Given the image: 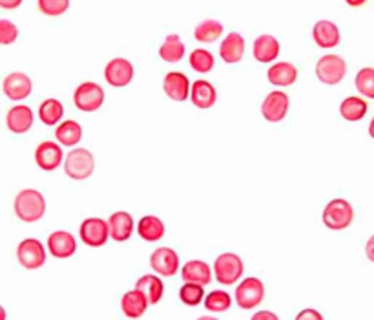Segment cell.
Returning <instances> with one entry per match:
<instances>
[{
	"mask_svg": "<svg viewBox=\"0 0 374 320\" xmlns=\"http://www.w3.org/2000/svg\"><path fill=\"white\" fill-rule=\"evenodd\" d=\"M46 212L44 196L35 189H24L15 198V214L26 224L39 221Z\"/></svg>",
	"mask_w": 374,
	"mask_h": 320,
	"instance_id": "obj_1",
	"label": "cell"
},
{
	"mask_svg": "<svg viewBox=\"0 0 374 320\" xmlns=\"http://www.w3.org/2000/svg\"><path fill=\"white\" fill-rule=\"evenodd\" d=\"M323 224L330 231H343L349 227L354 220V209L343 198L330 200L323 209Z\"/></svg>",
	"mask_w": 374,
	"mask_h": 320,
	"instance_id": "obj_2",
	"label": "cell"
},
{
	"mask_svg": "<svg viewBox=\"0 0 374 320\" xmlns=\"http://www.w3.org/2000/svg\"><path fill=\"white\" fill-rule=\"evenodd\" d=\"M95 171V158L90 150L86 149H74L64 159V172L68 178L75 181L88 179Z\"/></svg>",
	"mask_w": 374,
	"mask_h": 320,
	"instance_id": "obj_3",
	"label": "cell"
},
{
	"mask_svg": "<svg viewBox=\"0 0 374 320\" xmlns=\"http://www.w3.org/2000/svg\"><path fill=\"white\" fill-rule=\"evenodd\" d=\"M318 79L325 84H338L345 79L347 63L345 59L336 54L323 55L316 64Z\"/></svg>",
	"mask_w": 374,
	"mask_h": 320,
	"instance_id": "obj_4",
	"label": "cell"
},
{
	"mask_svg": "<svg viewBox=\"0 0 374 320\" xmlns=\"http://www.w3.org/2000/svg\"><path fill=\"white\" fill-rule=\"evenodd\" d=\"M243 260L234 253H223L216 258L214 262V273L216 279L223 286H232L238 282L243 274Z\"/></svg>",
	"mask_w": 374,
	"mask_h": 320,
	"instance_id": "obj_5",
	"label": "cell"
},
{
	"mask_svg": "<svg viewBox=\"0 0 374 320\" xmlns=\"http://www.w3.org/2000/svg\"><path fill=\"white\" fill-rule=\"evenodd\" d=\"M74 103L81 112H95L104 103V90L97 83H81L74 91Z\"/></svg>",
	"mask_w": 374,
	"mask_h": 320,
	"instance_id": "obj_6",
	"label": "cell"
},
{
	"mask_svg": "<svg viewBox=\"0 0 374 320\" xmlns=\"http://www.w3.org/2000/svg\"><path fill=\"white\" fill-rule=\"evenodd\" d=\"M265 286L259 279H245L236 287V302L241 309H252L263 302Z\"/></svg>",
	"mask_w": 374,
	"mask_h": 320,
	"instance_id": "obj_7",
	"label": "cell"
},
{
	"mask_svg": "<svg viewBox=\"0 0 374 320\" xmlns=\"http://www.w3.org/2000/svg\"><path fill=\"white\" fill-rule=\"evenodd\" d=\"M17 258L21 266L26 267V269H39L46 262L44 246H42L37 238L22 240L17 247Z\"/></svg>",
	"mask_w": 374,
	"mask_h": 320,
	"instance_id": "obj_8",
	"label": "cell"
},
{
	"mask_svg": "<svg viewBox=\"0 0 374 320\" xmlns=\"http://www.w3.org/2000/svg\"><path fill=\"white\" fill-rule=\"evenodd\" d=\"M81 240L90 247H101L104 246L110 238V227L108 221L101 220V218H88L81 224Z\"/></svg>",
	"mask_w": 374,
	"mask_h": 320,
	"instance_id": "obj_9",
	"label": "cell"
},
{
	"mask_svg": "<svg viewBox=\"0 0 374 320\" xmlns=\"http://www.w3.org/2000/svg\"><path fill=\"white\" fill-rule=\"evenodd\" d=\"M104 79L108 84L116 88L126 86L133 79V64L123 57L111 59L104 68Z\"/></svg>",
	"mask_w": 374,
	"mask_h": 320,
	"instance_id": "obj_10",
	"label": "cell"
},
{
	"mask_svg": "<svg viewBox=\"0 0 374 320\" xmlns=\"http://www.w3.org/2000/svg\"><path fill=\"white\" fill-rule=\"evenodd\" d=\"M288 104H290V101L285 91H271L261 104V114L271 123H280L287 116Z\"/></svg>",
	"mask_w": 374,
	"mask_h": 320,
	"instance_id": "obj_11",
	"label": "cell"
},
{
	"mask_svg": "<svg viewBox=\"0 0 374 320\" xmlns=\"http://www.w3.org/2000/svg\"><path fill=\"white\" fill-rule=\"evenodd\" d=\"M62 159H64L62 149L54 141H42L35 150V161H37L39 169L46 172L57 171Z\"/></svg>",
	"mask_w": 374,
	"mask_h": 320,
	"instance_id": "obj_12",
	"label": "cell"
},
{
	"mask_svg": "<svg viewBox=\"0 0 374 320\" xmlns=\"http://www.w3.org/2000/svg\"><path fill=\"white\" fill-rule=\"evenodd\" d=\"M2 90H4L6 97H9L11 101H22L31 94L34 83L22 71H13V74H9L6 77L4 83H2Z\"/></svg>",
	"mask_w": 374,
	"mask_h": 320,
	"instance_id": "obj_13",
	"label": "cell"
},
{
	"mask_svg": "<svg viewBox=\"0 0 374 320\" xmlns=\"http://www.w3.org/2000/svg\"><path fill=\"white\" fill-rule=\"evenodd\" d=\"M150 266L161 276H173L179 269V256L170 247H159L150 256Z\"/></svg>",
	"mask_w": 374,
	"mask_h": 320,
	"instance_id": "obj_14",
	"label": "cell"
},
{
	"mask_svg": "<svg viewBox=\"0 0 374 320\" xmlns=\"http://www.w3.org/2000/svg\"><path fill=\"white\" fill-rule=\"evenodd\" d=\"M190 101L193 106H198L201 110L212 109L218 101V91H216L214 84L208 81H193L192 88H190Z\"/></svg>",
	"mask_w": 374,
	"mask_h": 320,
	"instance_id": "obj_15",
	"label": "cell"
},
{
	"mask_svg": "<svg viewBox=\"0 0 374 320\" xmlns=\"http://www.w3.org/2000/svg\"><path fill=\"white\" fill-rule=\"evenodd\" d=\"M163 88H165V94L172 101H185L190 96V81L185 74L181 71H170L166 74L165 81H163Z\"/></svg>",
	"mask_w": 374,
	"mask_h": 320,
	"instance_id": "obj_16",
	"label": "cell"
},
{
	"mask_svg": "<svg viewBox=\"0 0 374 320\" xmlns=\"http://www.w3.org/2000/svg\"><path fill=\"white\" fill-rule=\"evenodd\" d=\"M48 249L55 258H70L77 251V241L68 231H55L48 236Z\"/></svg>",
	"mask_w": 374,
	"mask_h": 320,
	"instance_id": "obj_17",
	"label": "cell"
},
{
	"mask_svg": "<svg viewBox=\"0 0 374 320\" xmlns=\"http://www.w3.org/2000/svg\"><path fill=\"white\" fill-rule=\"evenodd\" d=\"M6 125L13 134H26L34 126V112L29 106L17 104L6 116Z\"/></svg>",
	"mask_w": 374,
	"mask_h": 320,
	"instance_id": "obj_18",
	"label": "cell"
},
{
	"mask_svg": "<svg viewBox=\"0 0 374 320\" xmlns=\"http://www.w3.org/2000/svg\"><path fill=\"white\" fill-rule=\"evenodd\" d=\"M245 55V39L239 34L232 31L223 39L221 46H219V57L228 64L239 63Z\"/></svg>",
	"mask_w": 374,
	"mask_h": 320,
	"instance_id": "obj_19",
	"label": "cell"
},
{
	"mask_svg": "<svg viewBox=\"0 0 374 320\" xmlns=\"http://www.w3.org/2000/svg\"><path fill=\"white\" fill-rule=\"evenodd\" d=\"M313 39L320 48L329 50V48H334V46L340 44V39H341L340 28L330 21H320L316 22V26H314Z\"/></svg>",
	"mask_w": 374,
	"mask_h": 320,
	"instance_id": "obj_20",
	"label": "cell"
},
{
	"mask_svg": "<svg viewBox=\"0 0 374 320\" xmlns=\"http://www.w3.org/2000/svg\"><path fill=\"white\" fill-rule=\"evenodd\" d=\"M252 54L259 63H272L280 55V42L272 35H259L254 41V46H252Z\"/></svg>",
	"mask_w": 374,
	"mask_h": 320,
	"instance_id": "obj_21",
	"label": "cell"
},
{
	"mask_svg": "<svg viewBox=\"0 0 374 320\" xmlns=\"http://www.w3.org/2000/svg\"><path fill=\"white\" fill-rule=\"evenodd\" d=\"M108 227H110V236L113 240L126 241L133 233V218L124 211L113 212L108 220Z\"/></svg>",
	"mask_w": 374,
	"mask_h": 320,
	"instance_id": "obj_22",
	"label": "cell"
},
{
	"mask_svg": "<svg viewBox=\"0 0 374 320\" xmlns=\"http://www.w3.org/2000/svg\"><path fill=\"white\" fill-rule=\"evenodd\" d=\"M181 276L185 282L199 284V286H208L212 282V271L206 262L201 260H190L183 266Z\"/></svg>",
	"mask_w": 374,
	"mask_h": 320,
	"instance_id": "obj_23",
	"label": "cell"
},
{
	"mask_svg": "<svg viewBox=\"0 0 374 320\" xmlns=\"http://www.w3.org/2000/svg\"><path fill=\"white\" fill-rule=\"evenodd\" d=\"M267 77L274 86H290L298 79V68L292 63H276L268 68Z\"/></svg>",
	"mask_w": 374,
	"mask_h": 320,
	"instance_id": "obj_24",
	"label": "cell"
},
{
	"mask_svg": "<svg viewBox=\"0 0 374 320\" xmlns=\"http://www.w3.org/2000/svg\"><path fill=\"white\" fill-rule=\"evenodd\" d=\"M121 309L128 319H139L144 315V311L148 309V300L141 291L133 289V291L124 293L121 299Z\"/></svg>",
	"mask_w": 374,
	"mask_h": 320,
	"instance_id": "obj_25",
	"label": "cell"
},
{
	"mask_svg": "<svg viewBox=\"0 0 374 320\" xmlns=\"http://www.w3.org/2000/svg\"><path fill=\"white\" fill-rule=\"evenodd\" d=\"M136 289L146 296L148 304H157L163 299V293H165V286H163L161 279L156 276V274H144V276H141L136 284Z\"/></svg>",
	"mask_w": 374,
	"mask_h": 320,
	"instance_id": "obj_26",
	"label": "cell"
},
{
	"mask_svg": "<svg viewBox=\"0 0 374 320\" xmlns=\"http://www.w3.org/2000/svg\"><path fill=\"white\" fill-rule=\"evenodd\" d=\"M159 57L165 63H179L185 57V44L179 35H168L159 48Z\"/></svg>",
	"mask_w": 374,
	"mask_h": 320,
	"instance_id": "obj_27",
	"label": "cell"
},
{
	"mask_svg": "<svg viewBox=\"0 0 374 320\" xmlns=\"http://www.w3.org/2000/svg\"><path fill=\"white\" fill-rule=\"evenodd\" d=\"M367 114V103L362 97H347L340 104V116L349 123L362 121Z\"/></svg>",
	"mask_w": 374,
	"mask_h": 320,
	"instance_id": "obj_28",
	"label": "cell"
},
{
	"mask_svg": "<svg viewBox=\"0 0 374 320\" xmlns=\"http://www.w3.org/2000/svg\"><path fill=\"white\" fill-rule=\"evenodd\" d=\"M139 236L146 241H159L161 238L165 236V224L159 220L157 216H144L139 220L137 225Z\"/></svg>",
	"mask_w": 374,
	"mask_h": 320,
	"instance_id": "obj_29",
	"label": "cell"
},
{
	"mask_svg": "<svg viewBox=\"0 0 374 320\" xmlns=\"http://www.w3.org/2000/svg\"><path fill=\"white\" fill-rule=\"evenodd\" d=\"M55 137L57 141L64 146H74L83 139V129L77 121H64L55 130Z\"/></svg>",
	"mask_w": 374,
	"mask_h": 320,
	"instance_id": "obj_30",
	"label": "cell"
},
{
	"mask_svg": "<svg viewBox=\"0 0 374 320\" xmlns=\"http://www.w3.org/2000/svg\"><path fill=\"white\" fill-rule=\"evenodd\" d=\"M223 35V24L219 21H214V19H208V21H203L196 26L193 29V37L196 41L199 42H214L218 41L219 37Z\"/></svg>",
	"mask_w": 374,
	"mask_h": 320,
	"instance_id": "obj_31",
	"label": "cell"
},
{
	"mask_svg": "<svg viewBox=\"0 0 374 320\" xmlns=\"http://www.w3.org/2000/svg\"><path fill=\"white\" fill-rule=\"evenodd\" d=\"M62 116H64V106H62L61 101L54 99V97H51V99H46L44 103L41 104V109H39V117H41L42 123L48 126L57 125L59 121L62 119Z\"/></svg>",
	"mask_w": 374,
	"mask_h": 320,
	"instance_id": "obj_32",
	"label": "cell"
},
{
	"mask_svg": "<svg viewBox=\"0 0 374 320\" xmlns=\"http://www.w3.org/2000/svg\"><path fill=\"white\" fill-rule=\"evenodd\" d=\"M188 63L192 66V70H196L198 74H208L214 68V55L210 54L208 50L198 48V50H193L190 54Z\"/></svg>",
	"mask_w": 374,
	"mask_h": 320,
	"instance_id": "obj_33",
	"label": "cell"
},
{
	"mask_svg": "<svg viewBox=\"0 0 374 320\" xmlns=\"http://www.w3.org/2000/svg\"><path fill=\"white\" fill-rule=\"evenodd\" d=\"M356 88L363 97L374 99V68H362L356 74Z\"/></svg>",
	"mask_w": 374,
	"mask_h": 320,
	"instance_id": "obj_34",
	"label": "cell"
},
{
	"mask_svg": "<svg viewBox=\"0 0 374 320\" xmlns=\"http://www.w3.org/2000/svg\"><path fill=\"white\" fill-rule=\"evenodd\" d=\"M231 306H232V299L226 291H212L210 295H206L205 299V308L208 309V311L225 313Z\"/></svg>",
	"mask_w": 374,
	"mask_h": 320,
	"instance_id": "obj_35",
	"label": "cell"
},
{
	"mask_svg": "<svg viewBox=\"0 0 374 320\" xmlns=\"http://www.w3.org/2000/svg\"><path fill=\"white\" fill-rule=\"evenodd\" d=\"M203 287L205 286L185 282V286L179 289V299H181V302L186 304V306H198V304L203 302V296H205Z\"/></svg>",
	"mask_w": 374,
	"mask_h": 320,
	"instance_id": "obj_36",
	"label": "cell"
},
{
	"mask_svg": "<svg viewBox=\"0 0 374 320\" xmlns=\"http://www.w3.org/2000/svg\"><path fill=\"white\" fill-rule=\"evenodd\" d=\"M70 0H39V9L48 17H61L68 11Z\"/></svg>",
	"mask_w": 374,
	"mask_h": 320,
	"instance_id": "obj_37",
	"label": "cell"
},
{
	"mask_svg": "<svg viewBox=\"0 0 374 320\" xmlns=\"http://www.w3.org/2000/svg\"><path fill=\"white\" fill-rule=\"evenodd\" d=\"M19 37V29L17 26L13 24L11 21H6V19H0V44L9 46L17 41Z\"/></svg>",
	"mask_w": 374,
	"mask_h": 320,
	"instance_id": "obj_38",
	"label": "cell"
},
{
	"mask_svg": "<svg viewBox=\"0 0 374 320\" xmlns=\"http://www.w3.org/2000/svg\"><path fill=\"white\" fill-rule=\"evenodd\" d=\"M294 320H323V315L316 309H303L298 313V316Z\"/></svg>",
	"mask_w": 374,
	"mask_h": 320,
	"instance_id": "obj_39",
	"label": "cell"
},
{
	"mask_svg": "<svg viewBox=\"0 0 374 320\" xmlns=\"http://www.w3.org/2000/svg\"><path fill=\"white\" fill-rule=\"evenodd\" d=\"M251 320H280V316L272 311H258Z\"/></svg>",
	"mask_w": 374,
	"mask_h": 320,
	"instance_id": "obj_40",
	"label": "cell"
},
{
	"mask_svg": "<svg viewBox=\"0 0 374 320\" xmlns=\"http://www.w3.org/2000/svg\"><path fill=\"white\" fill-rule=\"evenodd\" d=\"M22 4V0H0L2 9H17Z\"/></svg>",
	"mask_w": 374,
	"mask_h": 320,
	"instance_id": "obj_41",
	"label": "cell"
},
{
	"mask_svg": "<svg viewBox=\"0 0 374 320\" xmlns=\"http://www.w3.org/2000/svg\"><path fill=\"white\" fill-rule=\"evenodd\" d=\"M365 254H367V258H369L370 262H374V234L369 238V240H367Z\"/></svg>",
	"mask_w": 374,
	"mask_h": 320,
	"instance_id": "obj_42",
	"label": "cell"
},
{
	"mask_svg": "<svg viewBox=\"0 0 374 320\" xmlns=\"http://www.w3.org/2000/svg\"><path fill=\"white\" fill-rule=\"evenodd\" d=\"M345 2L350 6V8H360V6L365 4L367 0H345Z\"/></svg>",
	"mask_w": 374,
	"mask_h": 320,
	"instance_id": "obj_43",
	"label": "cell"
},
{
	"mask_svg": "<svg viewBox=\"0 0 374 320\" xmlns=\"http://www.w3.org/2000/svg\"><path fill=\"white\" fill-rule=\"evenodd\" d=\"M369 134H370V137H373V139H374V117H373V119H370V125H369Z\"/></svg>",
	"mask_w": 374,
	"mask_h": 320,
	"instance_id": "obj_44",
	"label": "cell"
},
{
	"mask_svg": "<svg viewBox=\"0 0 374 320\" xmlns=\"http://www.w3.org/2000/svg\"><path fill=\"white\" fill-rule=\"evenodd\" d=\"M6 316H8V315H6V309L0 306V320H6Z\"/></svg>",
	"mask_w": 374,
	"mask_h": 320,
	"instance_id": "obj_45",
	"label": "cell"
},
{
	"mask_svg": "<svg viewBox=\"0 0 374 320\" xmlns=\"http://www.w3.org/2000/svg\"><path fill=\"white\" fill-rule=\"evenodd\" d=\"M198 320H219V319H214V316H199Z\"/></svg>",
	"mask_w": 374,
	"mask_h": 320,
	"instance_id": "obj_46",
	"label": "cell"
}]
</instances>
